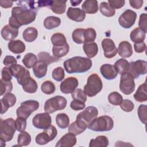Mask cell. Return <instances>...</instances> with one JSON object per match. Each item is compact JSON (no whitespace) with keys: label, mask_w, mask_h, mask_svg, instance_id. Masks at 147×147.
Wrapping results in <instances>:
<instances>
[{"label":"cell","mask_w":147,"mask_h":147,"mask_svg":"<svg viewBox=\"0 0 147 147\" xmlns=\"http://www.w3.org/2000/svg\"><path fill=\"white\" fill-rule=\"evenodd\" d=\"M1 84V92L0 95L2 96L5 94L10 92L13 89V84L11 81L7 82L2 80H0Z\"/></svg>","instance_id":"46"},{"label":"cell","mask_w":147,"mask_h":147,"mask_svg":"<svg viewBox=\"0 0 147 147\" xmlns=\"http://www.w3.org/2000/svg\"><path fill=\"white\" fill-rule=\"evenodd\" d=\"M17 130L20 132L25 131L26 127V119L22 117H17L16 120Z\"/></svg>","instance_id":"51"},{"label":"cell","mask_w":147,"mask_h":147,"mask_svg":"<svg viewBox=\"0 0 147 147\" xmlns=\"http://www.w3.org/2000/svg\"><path fill=\"white\" fill-rule=\"evenodd\" d=\"M84 43H89L94 41L96 37V33L95 30L90 28L86 29L84 32Z\"/></svg>","instance_id":"44"},{"label":"cell","mask_w":147,"mask_h":147,"mask_svg":"<svg viewBox=\"0 0 147 147\" xmlns=\"http://www.w3.org/2000/svg\"><path fill=\"white\" fill-rule=\"evenodd\" d=\"M114 126L113 118L108 115H102L95 118L88 125V128L95 131H107Z\"/></svg>","instance_id":"6"},{"label":"cell","mask_w":147,"mask_h":147,"mask_svg":"<svg viewBox=\"0 0 147 147\" xmlns=\"http://www.w3.org/2000/svg\"><path fill=\"white\" fill-rule=\"evenodd\" d=\"M67 16L68 18L76 22H82L86 18V14L82 9L72 7L68 9Z\"/></svg>","instance_id":"19"},{"label":"cell","mask_w":147,"mask_h":147,"mask_svg":"<svg viewBox=\"0 0 147 147\" xmlns=\"http://www.w3.org/2000/svg\"><path fill=\"white\" fill-rule=\"evenodd\" d=\"M118 74H122L127 72L129 69V63L125 59H118L114 65Z\"/></svg>","instance_id":"33"},{"label":"cell","mask_w":147,"mask_h":147,"mask_svg":"<svg viewBox=\"0 0 147 147\" xmlns=\"http://www.w3.org/2000/svg\"><path fill=\"white\" fill-rule=\"evenodd\" d=\"M137 14L133 10L127 9L118 18L119 24L123 28H130L135 24Z\"/></svg>","instance_id":"13"},{"label":"cell","mask_w":147,"mask_h":147,"mask_svg":"<svg viewBox=\"0 0 147 147\" xmlns=\"http://www.w3.org/2000/svg\"><path fill=\"white\" fill-rule=\"evenodd\" d=\"M3 63L5 65L10 67V66L17 64V60L14 56L7 55L5 57L3 60Z\"/></svg>","instance_id":"55"},{"label":"cell","mask_w":147,"mask_h":147,"mask_svg":"<svg viewBox=\"0 0 147 147\" xmlns=\"http://www.w3.org/2000/svg\"><path fill=\"white\" fill-rule=\"evenodd\" d=\"M1 114H2L7 111L9 108L13 107L16 103V96L11 93L8 92L4 95L3 98L1 99Z\"/></svg>","instance_id":"17"},{"label":"cell","mask_w":147,"mask_h":147,"mask_svg":"<svg viewBox=\"0 0 147 147\" xmlns=\"http://www.w3.org/2000/svg\"><path fill=\"white\" fill-rule=\"evenodd\" d=\"M37 11L21 6L12 9L11 16L9 20V25L18 29L22 25L33 22L36 17Z\"/></svg>","instance_id":"1"},{"label":"cell","mask_w":147,"mask_h":147,"mask_svg":"<svg viewBox=\"0 0 147 147\" xmlns=\"http://www.w3.org/2000/svg\"><path fill=\"white\" fill-rule=\"evenodd\" d=\"M129 3L130 6L136 9H140L143 4V1L142 0H130Z\"/></svg>","instance_id":"58"},{"label":"cell","mask_w":147,"mask_h":147,"mask_svg":"<svg viewBox=\"0 0 147 147\" xmlns=\"http://www.w3.org/2000/svg\"><path fill=\"white\" fill-rule=\"evenodd\" d=\"M100 72L102 76L107 80H113L118 75L114 66L110 64H103L100 68Z\"/></svg>","instance_id":"21"},{"label":"cell","mask_w":147,"mask_h":147,"mask_svg":"<svg viewBox=\"0 0 147 147\" xmlns=\"http://www.w3.org/2000/svg\"><path fill=\"white\" fill-rule=\"evenodd\" d=\"M61 24V20L55 16H49L44 20V26L47 29H52L58 27Z\"/></svg>","instance_id":"32"},{"label":"cell","mask_w":147,"mask_h":147,"mask_svg":"<svg viewBox=\"0 0 147 147\" xmlns=\"http://www.w3.org/2000/svg\"><path fill=\"white\" fill-rule=\"evenodd\" d=\"M1 75H2V79L9 82L11 81L12 79V75L10 72L9 68L7 67H3L1 71Z\"/></svg>","instance_id":"53"},{"label":"cell","mask_w":147,"mask_h":147,"mask_svg":"<svg viewBox=\"0 0 147 147\" xmlns=\"http://www.w3.org/2000/svg\"><path fill=\"white\" fill-rule=\"evenodd\" d=\"M85 29L79 28L75 29L72 34V38L73 41L76 44H83L84 43V32Z\"/></svg>","instance_id":"41"},{"label":"cell","mask_w":147,"mask_h":147,"mask_svg":"<svg viewBox=\"0 0 147 147\" xmlns=\"http://www.w3.org/2000/svg\"><path fill=\"white\" fill-rule=\"evenodd\" d=\"M9 68L12 76L17 79L18 83L21 86L24 82L30 76L29 71L20 64H16Z\"/></svg>","instance_id":"11"},{"label":"cell","mask_w":147,"mask_h":147,"mask_svg":"<svg viewBox=\"0 0 147 147\" xmlns=\"http://www.w3.org/2000/svg\"><path fill=\"white\" fill-rule=\"evenodd\" d=\"M57 131L56 128L51 125L48 127L44 129L43 132L36 136L35 141L37 144L43 145L52 141L57 136Z\"/></svg>","instance_id":"10"},{"label":"cell","mask_w":147,"mask_h":147,"mask_svg":"<svg viewBox=\"0 0 147 147\" xmlns=\"http://www.w3.org/2000/svg\"><path fill=\"white\" fill-rule=\"evenodd\" d=\"M99 10L100 13L105 16L107 17H113L115 13V10L113 9L108 2H102L99 6Z\"/></svg>","instance_id":"38"},{"label":"cell","mask_w":147,"mask_h":147,"mask_svg":"<svg viewBox=\"0 0 147 147\" xmlns=\"http://www.w3.org/2000/svg\"><path fill=\"white\" fill-rule=\"evenodd\" d=\"M37 55L39 61L44 62L48 65L52 63L57 62L59 60V58L51 56L50 54L47 52H40L38 53Z\"/></svg>","instance_id":"39"},{"label":"cell","mask_w":147,"mask_h":147,"mask_svg":"<svg viewBox=\"0 0 147 147\" xmlns=\"http://www.w3.org/2000/svg\"><path fill=\"white\" fill-rule=\"evenodd\" d=\"M13 2L8 0H1L0 5L3 8H9L13 6Z\"/></svg>","instance_id":"59"},{"label":"cell","mask_w":147,"mask_h":147,"mask_svg":"<svg viewBox=\"0 0 147 147\" xmlns=\"http://www.w3.org/2000/svg\"><path fill=\"white\" fill-rule=\"evenodd\" d=\"M109 4L113 9H119L125 5V1L123 0H109Z\"/></svg>","instance_id":"56"},{"label":"cell","mask_w":147,"mask_h":147,"mask_svg":"<svg viewBox=\"0 0 147 147\" xmlns=\"http://www.w3.org/2000/svg\"><path fill=\"white\" fill-rule=\"evenodd\" d=\"M83 48L84 53L89 59L94 57L98 52V45L94 42L84 43Z\"/></svg>","instance_id":"28"},{"label":"cell","mask_w":147,"mask_h":147,"mask_svg":"<svg viewBox=\"0 0 147 147\" xmlns=\"http://www.w3.org/2000/svg\"><path fill=\"white\" fill-rule=\"evenodd\" d=\"M102 82L100 77L96 74H92L88 78L83 91L88 97H93L102 90Z\"/></svg>","instance_id":"5"},{"label":"cell","mask_w":147,"mask_h":147,"mask_svg":"<svg viewBox=\"0 0 147 147\" xmlns=\"http://www.w3.org/2000/svg\"><path fill=\"white\" fill-rule=\"evenodd\" d=\"M24 65L28 69L34 67V65L37 63L38 59L36 55L32 53H26L22 60Z\"/></svg>","instance_id":"36"},{"label":"cell","mask_w":147,"mask_h":147,"mask_svg":"<svg viewBox=\"0 0 147 147\" xmlns=\"http://www.w3.org/2000/svg\"><path fill=\"white\" fill-rule=\"evenodd\" d=\"M8 48L9 51L16 54L23 53L25 50V45L20 40H13L8 43Z\"/></svg>","instance_id":"23"},{"label":"cell","mask_w":147,"mask_h":147,"mask_svg":"<svg viewBox=\"0 0 147 147\" xmlns=\"http://www.w3.org/2000/svg\"><path fill=\"white\" fill-rule=\"evenodd\" d=\"M134 49L137 53H142L146 49V44L143 41L134 44Z\"/></svg>","instance_id":"57"},{"label":"cell","mask_w":147,"mask_h":147,"mask_svg":"<svg viewBox=\"0 0 147 147\" xmlns=\"http://www.w3.org/2000/svg\"><path fill=\"white\" fill-rule=\"evenodd\" d=\"M121 109L126 112H130L134 108V105L133 102L129 99H124L120 104Z\"/></svg>","instance_id":"50"},{"label":"cell","mask_w":147,"mask_h":147,"mask_svg":"<svg viewBox=\"0 0 147 147\" xmlns=\"http://www.w3.org/2000/svg\"><path fill=\"white\" fill-rule=\"evenodd\" d=\"M64 68L68 74L83 73L88 71L92 67V61L88 57L75 56L66 60L63 63Z\"/></svg>","instance_id":"2"},{"label":"cell","mask_w":147,"mask_h":147,"mask_svg":"<svg viewBox=\"0 0 147 147\" xmlns=\"http://www.w3.org/2000/svg\"><path fill=\"white\" fill-rule=\"evenodd\" d=\"M102 47L104 52V56L107 59H111L115 56L118 50L113 40L105 38L102 41Z\"/></svg>","instance_id":"15"},{"label":"cell","mask_w":147,"mask_h":147,"mask_svg":"<svg viewBox=\"0 0 147 147\" xmlns=\"http://www.w3.org/2000/svg\"><path fill=\"white\" fill-rule=\"evenodd\" d=\"M82 10L87 14H94L98 10V2L96 0H86L82 5Z\"/></svg>","instance_id":"24"},{"label":"cell","mask_w":147,"mask_h":147,"mask_svg":"<svg viewBox=\"0 0 147 147\" xmlns=\"http://www.w3.org/2000/svg\"><path fill=\"white\" fill-rule=\"evenodd\" d=\"M71 96L73 99L79 100L83 102H86L87 100V95L80 88L76 89L74 92L71 93Z\"/></svg>","instance_id":"47"},{"label":"cell","mask_w":147,"mask_h":147,"mask_svg":"<svg viewBox=\"0 0 147 147\" xmlns=\"http://www.w3.org/2000/svg\"><path fill=\"white\" fill-rule=\"evenodd\" d=\"M1 34L4 40L7 41L13 40L18 35V29L10 25H6L2 29Z\"/></svg>","instance_id":"20"},{"label":"cell","mask_w":147,"mask_h":147,"mask_svg":"<svg viewBox=\"0 0 147 147\" xmlns=\"http://www.w3.org/2000/svg\"><path fill=\"white\" fill-rule=\"evenodd\" d=\"M67 101L65 98L57 95L48 99L44 104V111L52 114L56 111L64 109L67 106Z\"/></svg>","instance_id":"7"},{"label":"cell","mask_w":147,"mask_h":147,"mask_svg":"<svg viewBox=\"0 0 147 147\" xmlns=\"http://www.w3.org/2000/svg\"><path fill=\"white\" fill-rule=\"evenodd\" d=\"M146 18H147L146 14L142 13L140 16V20H139V22H138L139 28H140L142 30H144L145 33H146V30H147Z\"/></svg>","instance_id":"54"},{"label":"cell","mask_w":147,"mask_h":147,"mask_svg":"<svg viewBox=\"0 0 147 147\" xmlns=\"http://www.w3.org/2000/svg\"><path fill=\"white\" fill-rule=\"evenodd\" d=\"M71 5L74 6H77L79 4H80L81 2H82V1H77V0H74V1H70Z\"/></svg>","instance_id":"60"},{"label":"cell","mask_w":147,"mask_h":147,"mask_svg":"<svg viewBox=\"0 0 147 147\" xmlns=\"http://www.w3.org/2000/svg\"><path fill=\"white\" fill-rule=\"evenodd\" d=\"M39 107V103L35 100H25L21 103L17 108L16 114L17 117H22L27 119L30 114L37 110Z\"/></svg>","instance_id":"8"},{"label":"cell","mask_w":147,"mask_h":147,"mask_svg":"<svg viewBox=\"0 0 147 147\" xmlns=\"http://www.w3.org/2000/svg\"><path fill=\"white\" fill-rule=\"evenodd\" d=\"M51 117L47 112L36 114L32 119L33 125L38 129H47L51 125Z\"/></svg>","instance_id":"14"},{"label":"cell","mask_w":147,"mask_h":147,"mask_svg":"<svg viewBox=\"0 0 147 147\" xmlns=\"http://www.w3.org/2000/svg\"><path fill=\"white\" fill-rule=\"evenodd\" d=\"M67 1H52L49 6L52 11L57 14H62L65 11Z\"/></svg>","instance_id":"27"},{"label":"cell","mask_w":147,"mask_h":147,"mask_svg":"<svg viewBox=\"0 0 147 147\" xmlns=\"http://www.w3.org/2000/svg\"><path fill=\"white\" fill-rule=\"evenodd\" d=\"M38 36L37 30L33 27H29L25 29L22 33V37L24 40L28 42L34 41Z\"/></svg>","instance_id":"31"},{"label":"cell","mask_w":147,"mask_h":147,"mask_svg":"<svg viewBox=\"0 0 147 147\" xmlns=\"http://www.w3.org/2000/svg\"><path fill=\"white\" fill-rule=\"evenodd\" d=\"M41 90L43 93L49 95L53 94L55 91L56 87L52 82L46 80L41 84Z\"/></svg>","instance_id":"43"},{"label":"cell","mask_w":147,"mask_h":147,"mask_svg":"<svg viewBox=\"0 0 147 147\" xmlns=\"http://www.w3.org/2000/svg\"><path fill=\"white\" fill-rule=\"evenodd\" d=\"M109 145V140L107 137L105 136H99L95 139L90 140L89 146L90 147H106Z\"/></svg>","instance_id":"35"},{"label":"cell","mask_w":147,"mask_h":147,"mask_svg":"<svg viewBox=\"0 0 147 147\" xmlns=\"http://www.w3.org/2000/svg\"><path fill=\"white\" fill-rule=\"evenodd\" d=\"M98 109L94 106H88L78 114L75 123L80 129L85 131L92 121L97 117Z\"/></svg>","instance_id":"3"},{"label":"cell","mask_w":147,"mask_h":147,"mask_svg":"<svg viewBox=\"0 0 147 147\" xmlns=\"http://www.w3.org/2000/svg\"><path fill=\"white\" fill-rule=\"evenodd\" d=\"M48 65L43 61H38L33 67V71L35 76L37 78L44 77L47 72Z\"/></svg>","instance_id":"25"},{"label":"cell","mask_w":147,"mask_h":147,"mask_svg":"<svg viewBox=\"0 0 147 147\" xmlns=\"http://www.w3.org/2000/svg\"><path fill=\"white\" fill-rule=\"evenodd\" d=\"M146 83L141 84L137 88L136 93L134 94V99L139 102H143L147 100L146 95Z\"/></svg>","instance_id":"30"},{"label":"cell","mask_w":147,"mask_h":147,"mask_svg":"<svg viewBox=\"0 0 147 147\" xmlns=\"http://www.w3.org/2000/svg\"><path fill=\"white\" fill-rule=\"evenodd\" d=\"M138 116L141 121L144 124L146 123V114H147V106L146 105H140L138 108Z\"/></svg>","instance_id":"48"},{"label":"cell","mask_w":147,"mask_h":147,"mask_svg":"<svg viewBox=\"0 0 147 147\" xmlns=\"http://www.w3.org/2000/svg\"><path fill=\"white\" fill-rule=\"evenodd\" d=\"M79 85L78 79L75 77H68L60 84V91L65 94L74 92Z\"/></svg>","instance_id":"16"},{"label":"cell","mask_w":147,"mask_h":147,"mask_svg":"<svg viewBox=\"0 0 147 147\" xmlns=\"http://www.w3.org/2000/svg\"><path fill=\"white\" fill-rule=\"evenodd\" d=\"M146 33L140 28H136L133 29L130 34L131 40L134 43L143 42L145 38Z\"/></svg>","instance_id":"29"},{"label":"cell","mask_w":147,"mask_h":147,"mask_svg":"<svg viewBox=\"0 0 147 147\" xmlns=\"http://www.w3.org/2000/svg\"><path fill=\"white\" fill-rule=\"evenodd\" d=\"M109 103L113 105H120L123 100L122 95L117 92H112L108 96Z\"/></svg>","instance_id":"45"},{"label":"cell","mask_w":147,"mask_h":147,"mask_svg":"<svg viewBox=\"0 0 147 147\" xmlns=\"http://www.w3.org/2000/svg\"><path fill=\"white\" fill-rule=\"evenodd\" d=\"M69 51V47L68 43L63 46H53L52 48V53L53 56L57 58H61L65 56Z\"/></svg>","instance_id":"34"},{"label":"cell","mask_w":147,"mask_h":147,"mask_svg":"<svg viewBox=\"0 0 147 147\" xmlns=\"http://www.w3.org/2000/svg\"><path fill=\"white\" fill-rule=\"evenodd\" d=\"M22 89L27 93L32 94L35 93L37 91L38 85L34 79L30 76L27 78L22 84Z\"/></svg>","instance_id":"26"},{"label":"cell","mask_w":147,"mask_h":147,"mask_svg":"<svg viewBox=\"0 0 147 147\" xmlns=\"http://www.w3.org/2000/svg\"><path fill=\"white\" fill-rule=\"evenodd\" d=\"M85 106H86L85 102H83L79 100L73 99V100L71 102V104H70L71 108L75 111L83 110L85 107Z\"/></svg>","instance_id":"52"},{"label":"cell","mask_w":147,"mask_h":147,"mask_svg":"<svg viewBox=\"0 0 147 147\" xmlns=\"http://www.w3.org/2000/svg\"><path fill=\"white\" fill-rule=\"evenodd\" d=\"M17 130L16 122L12 118L5 120L1 119L0 138L1 144L11 141Z\"/></svg>","instance_id":"4"},{"label":"cell","mask_w":147,"mask_h":147,"mask_svg":"<svg viewBox=\"0 0 147 147\" xmlns=\"http://www.w3.org/2000/svg\"><path fill=\"white\" fill-rule=\"evenodd\" d=\"M128 72L133 75L134 79L139 78L141 75H145L147 72V62L142 60L130 62Z\"/></svg>","instance_id":"12"},{"label":"cell","mask_w":147,"mask_h":147,"mask_svg":"<svg viewBox=\"0 0 147 147\" xmlns=\"http://www.w3.org/2000/svg\"><path fill=\"white\" fill-rule=\"evenodd\" d=\"M65 77L64 69L60 67L55 68L52 71V78L57 82L61 81Z\"/></svg>","instance_id":"49"},{"label":"cell","mask_w":147,"mask_h":147,"mask_svg":"<svg viewBox=\"0 0 147 147\" xmlns=\"http://www.w3.org/2000/svg\"><path fill=\"white\" fill-rule=\"evenodd\" d=\"M56 122L60 129H65L69 126V118L66 114L59 113L56 117Z\"/></svg>","instance_id":"37"},{"label":"cell","mask_w":147,"mask_h":147,"mask_svg":"<svg viewBox=\"0 0 147 147\" xmlns=\"http://www.w3.org/2000/svg\"><path fill=\"white\" fill-rule=\"evenodd\" d=\"M51 41L53 46H63L67 43L65 36L60 33H54L51 37Z\"/></svg>","instance_id":"40"},{"label":"cell","mask_w":147,"mask_h":147,"mask_svg":"<svg viewBox=\"0 0 147 147\" xmlns=\"http://www.w3.org/2000/svg\"><path fill=\"white\" fill-rule=\"evenodd\" d=\"M76 136L68 132L61 137L55 146L56 147H71L76 144Z\"/></svg>","instance_id":"18"},{"label":"cell","mask_w":147,"mask_h":147,"mask_svg":"<svg viewBox=\"0 0 147 147\" xmlns=\"http://www.w3.org/2000/svg\"><path fill=\"white\" fill-rule=\"evenodd\" d=\"M119 89L125 95H130L135 90L134 78L129 72L121 74Z\"/></svg>","instance_id":"9"},{"label":"cell","mask_w":147,"mask_h":147,"mask_svg":"<svg viewBox=\"0 0 147 147\" xmlns=\"http://www.w3.org/2000/svg\"><path fill=\"white\" fill-rule=\"evenodd\" d=\"M31 142V136L26 131H22L18 136L17 143L18 146H27L30 144Z\"/></svg>","instance_id":"42"},{"label":"cell","mask_w":147,"mask_h":147,"mask_svg":"<svg viewBox=\"0 0 147 147\" xmlns=\"http://www.w3.org/2000/svg\"><path fill=\"white\" fill-rule=\"evenodd\" d=\"M117 50L119 55L123 58L130 57L133 54L132 46L127 41H121L118 45Z\"/></svg>","instance_id":"22"}]
</instances>
